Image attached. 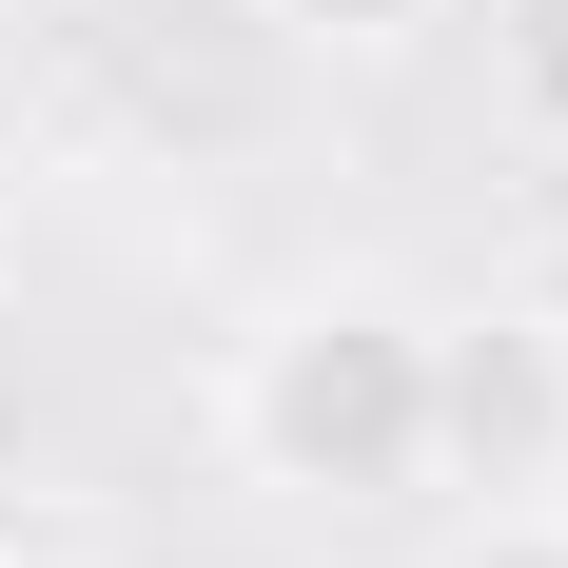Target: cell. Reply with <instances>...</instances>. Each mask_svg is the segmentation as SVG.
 Returning <instances> with one entry per match:
<instances>
[{"instance_id": "3957f363", "label": "cell", "mask_w": 568, "mask_h": 568, "mask_svg": "<svg viewBox=\"0 0 568 568\" xmlns=\"http://www.w3.org/2000/svg\"><path fill=\"white\" fill-rule=\"evenodd\" d=\"M490 79L529 138H568V0H490Z\"/></svg>"}, {"instance_id": "6da1fadb", "label": "cell", "mask_w": 568, "mask_h": 568, "mask_svg": "<svg viewBox=\"0 0 568 568\" xmlns=\"http://www.w3.org/2000/svg\"><path fill=\"white\" fill-rule=\"evenodd\" d=\"M216 432L294 510H412L432 490V294H393V275L275 294L216 373Z\"/></svg>"}, {"instance_id": "7a4b0ae2", "label": "cell", "mask_w": 568, "mask_h": 568, "mask_svg": "<svg viewBox=\"0 0 568 568\" xmlns=\"http://www.w3.org/2000/svg\"><path fill=\"white\" fill-rule=\"evenodd\" d=\"M432 490H470V510L568 490V314L549 294L432 314Z\"/></svg>"}, {"instance_id": "8992f818", "label": "cell", "mask_w": 568, "mask_h": 568, "mask_svg": "<svg viewBox=\"0 0 568 568\" xmlns=\"http://www.w3.org/2000/svg\"><path fill=\"white\" fill-rule=\"evenodd\" d=\"M0 294H20V216H0Z\"/></svg>"}, {"instance_id": "5b68a950", "label": "cell", "mask_w": 568, "mask_h": 568, "mask_svg": "<svg viewBox=\"0 0 568 568\" xmlns=\"http://www.w3.org/2000/svg\"><path fill=\"white\" fill-rule=\"evenodd\" d=\"M432 568H568V490H529V510H470Z\"/></svg>"}, {"instance_id": "277c9868", "label": "cell", "mask_w": 568, "mask_h": 568, "mask_svg": "<svg viewBox=\"0 0 568 568\" xmlns=\"http://www.w3.org/2000/svg\"><path fill=\"white\" fill-rule=\"evenodd\" d=\"M255 20H275V40H314V59H412L452 0H255Z\"/></svg>"}]
</instances>
